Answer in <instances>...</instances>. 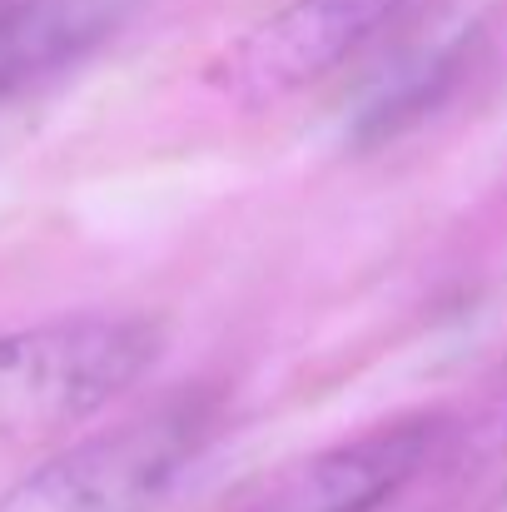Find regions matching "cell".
Wrapping results in <instances>:
<instances>
[{
    "label": "cell",
    "mask_w": 507,
    "mask_h": 512,
    "mask_svg": "<svg viewBox=\"0 0 507 512\" xmlns=\"http://www.w3.org/2000/svg\"><path fill=\"white\" fill-rule=\"evenodd\" d=\"M448 438L453 423L443 413L378 423L269 478L249 512H378L438 463Z\"/></svg>",
    "instance_id": "277c9868"
},
{
    "label": "cell",
    "mask_w": 507,
    "mask_h": 512,
    "mask_svg": "<svg viewBox=\"0 0 507 512\" xmlns=\"http://www.w3.org/2000/svg\"><path fill=\"white\" fill-rule=\"evenodd\" d=\"M398 10L403 0H289L209 65V85L244 110L279 105L358 55Z\"/></svg>",
    "instance_id": "3957f363"
},
{
    "label": "cell",
    "mask_w": 507,
    "mask_h": 512,
    "mask_svg": "<svg viewBox=\"0 0 507 512\" xmlns=\"http://www.w3.org/2000/svg\"><path fill=\"white\" fill-rule=\"evenodd\" d=\"M135 0H10L0 5V100L110 40Z\"/></svg>",
    "instance_id": "5b68a950"
},
{
    "label": "cell",
    "mask_w": 507,
    "mask_h": 512,
    "mask_svg": "<svg viewBox=\"0 0 507 512\" xmlns=\"http://www.w3.org/2000/svg\"><path fill=\"white\" fill-rule=\"evenodd\" d=\"M150 319L80 314L0 334V448L40 443L95 418L160 358Z\"/></svg>",
    "instance_id": "6da1fadb"
},
{
    "label": "cell",
    "mask_w": 507,
    "mask_h": 512,
    "mask_svg": "<svg viewBox=\"0 0 507 512\" xmlns=\"http://www.w3.org/2000/svg\"><path fill=\"white\" fill-rule=\"evenodd\" d=\"M209 428L214 413L204 398H169L30 468L10 483L0 512H155Z\"/></svg>",
    "instance_id": "7a4b0ae2"
},
{
    "label": "cell",
    "mask_w": 507,
    "mask_h": 512,
    "mask_svg": "<svg viewBox=\"0 0 507 512\" xmlns=\"http://www.w3.org/2000/svg\"><path fill=\"white\" fill-rule=\"evenodd\" d=\"M473 45H478V35L473 30H458V35H448V40H438V45L413 50L408 60H398L383 75V85L358 105L353 140L358 145H383V140L403 135L408 125L428 120L458 90L463 70L473 65Z\"/></svg>",
    "instance_id": "8992f818"
}]
</instances>
